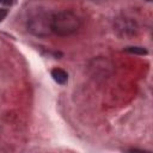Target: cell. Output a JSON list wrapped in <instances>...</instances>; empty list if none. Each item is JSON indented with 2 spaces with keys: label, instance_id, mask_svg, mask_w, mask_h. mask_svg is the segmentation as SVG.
Segmentation results:
<instances>
[{
  "label": "cell",
  "instance_id": "obj_1",
  "mask_svg": "<svg viewBox=\"0 0 153 153\" xmlns=\"http://www.w3.org/2000/svg\"><path fill=\"white\" fill-rule=\"evenodd\" d=\"M80 19L71 11L57 12L50 18V30L59 36H68L78 31Z\"/></svg>",
  "mask_w": 153,
  "mask_h": 153
},
{
  "label": "cell",
  "instance_id": "obj_2",
  "mask_svg": "<svg viewBox=\"0 0 153 153\" xmlns=\"http://www.w3.org/2000/svg\"><path fill=\"white\" fill-rule=\"evenodd\" d=\"M51 76H53V79L57 84H61V85L66 84L67 80H68L67 72L63 71V69H61V68H54V69H51Z\"/></svg>",
  "mask_w": 153,
  "mask_h": 153
},
{
  "label": "cell",
  "instance_id": "obj_3",
  "mask_svg": "<svg viewBox=\"0 0 153 153\" xmlns=\"http://www.w3.org/2000/svg\"><path fill=\"white\" fill-rule=\"evenodd\" d=\"M126 51L131 53V54H139V55L147 54V50L145 48H141V47H128V48H126Z\"/></svg>",
  "mask_w": 153,
  "mask_h": 153
},
{
  "label": "cell",
  "instance_id": "obj_4",
  "mask_svg": "<svg viewBox=\"0 0 153 153\" xmlns=\"http://www.w3.org/2000/svg\"><path fill=\"white\" fill-rule=\"evenodd\" d=\"M7 13H8V11L7 10H4V8H0V22H2L5 18H6V16H7Z\"/></svg>",
  "mask_w": 153,
  "mask_h": 153
},
{
  "label": "cell",
  "instance_id": "obj_5",
  "mask_svg": "<svg viewBox=\"0 0 153 153\" xmlns=\"http://www.w3.org/2000/svg\"><path fill=\"white\" fill-rule=\"evenodd\" d=\"M0 4H2V5H12L13 0H0Z\"/></svg>",
  "mask_w": 153,
  "mask_h": 153
},
{
  "label": "cell",
  "instance_id": "obj_6",
  "mask_svg": "<svg viewBox=\"0 0 153 153\" xmlns=\"http://www.w3.org/2000/svg\"><path fill=\"white\" fill-rule=\"evenodd\" d=\"M148 1H151V0H148Z\"/></svg>",
  "mask_w": 153,
  "mask_h": 153
}]
</instances>
